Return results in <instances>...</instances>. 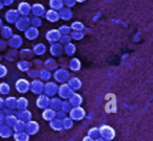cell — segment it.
Returning a JSON list of instances; mask_svg holds the SVG:
<instances>
[{
  "label": "cell",
  "mask_w": 153,
  "mask_h": 141,
  "mask_svg": "<svg viewBox=\"0 0 153 141\" xmlns=\"http://www.w3.org/2000/svg\"><path fill=\"white\" fill-rule=\"evenodd\" d=\"M100 137L105 139L106 141H111L115 138V131L110 125H103L99 128Z\"/></svg>",
  "instance_id": "cell-1"
},
{
  "label": "cell",
  "mask_w": 153,
  "mask_h": 141,
  "mask_svg": "<svg viewBox=\"0 0 153 141\" xmlns=\"http://www.w3.org/2000/svg\"><path fill=\"white\" fill-rule=\"evenodd\" d=\"M24 130L30 136V135H36L40 130V125L36 121H28L27 123H25V128Z\"/></svg>",
  "instance_id": "cell-2"
},
{
  "label": "cell",
  "mask_w": 153,
  "mask_h": 141,
  "mask_svg": "<svg viewBox=\"0 0 153 141\" xmlns=\"http://www.w3.org/2000/svg\"><path fill=\"white\" fill-rule=\"evenodd\" d=\"M13 136V130L9 125H0V137L1 138H11Z\"/></svg>",
  "instance_id": "cell-3"
},
{
  "label": "cell",
  "mask_w": 153,
  "mask_h": 141,
  "mask_svg": "<svg viewBox=\"0 0 153 141\" xmlns=\"http://www.w3.org/2000/svg\"><path fill=\"white\" fill-rule=\"evenodd\" d=\"M13 138L15 141H30V135L25 131H20L13 134Z\"/></svg>",
  "instance_id": "cell-4"
},
{
  "label": "cell",
  "mask_w": 153,
  "mask_h": 141,
  "mask_svg": "<svg viewBox=\"0 0 153 141\" xmlns=\"http://www.w3.org/2000/svg\"><path fill=\"white\" fill-rule=\"evenodd\" d=\"M70 116L74 120H81L85 116V113H84V110L81 109V108H76L70 112Z\"/></svg>",
  "instance_id": "cell-5"
},
{
  "label": "cell",
  "mask_w": 153,
  "mask_h": 141,
  "mask_svg": "<svg viewBox=\"0 0 153 141\" xmlns=\"http://www.w3.org/2000/svg\"><path fill=\"white\" fill-rule=\"evenodd\" d=\"M16 87H17V90L20 91V92H25L28 89V83L24 80H18Z\"/></svg>",
  "instance_id": "cell-6"
},
{
  "label": "cell",
  "mask_w": 153,
  "mask_h": 141,
  "mask_svg": "<svg viewBox=\"0 0 153 141\" xmlns=\"http://www.w3.org/2000/svg\"><path fill=\"white\" fill-rule=\"evenodd\" d=\"M51 128L55 131H61V130H63V123H62L61 120L53 119L51 121Z\"/></svg>",
  "instance_id": "cell-7"
},
{
  "label": "cell",
  "mask_w": 153,
  "mask_h": 141,
  "mask_svg": "<svg viewBox=\"0 0 153 141\" xmlns=\"http://www.w3.org/2000/svg\"><path fill=\"white\" fill-rule=\"evenodd\" d=\"M25 128V121H22V120H17L15 122V124L13 125V130L15 132H20V131H24Z\"/></svg>",
  "instance_id": "cell-8"
},
{
  "label": "cell",
  "mask_w": 153,
  "mask_h": 141,
  "mask_svg": "<svg viewBox=\"0 0 153 141\" xmlns=\"http://www.w3.org/2000/svg\"><path fill=\"white\" fill-rule=\"evenodd\" d=\"M55 116H56V114L53 110H46V111L43 113V118H44L45 120H48V121L53 120V118H55Z\"/></svg>",
  "instance_id": "cell-9"
},
{
  "label": "cell",
  "mask_w": 153,
  "mask_h": 141,
  "mask_svg": "<svg viewBox=\"0 0 153 141\" xmlns=\"http://www.w3.org/2000/svg\"><path fill=\"white\" fill-rule=\"evenodd\" d=\"M88 136H90L91 138L96 139L98 137H100V133H99V128H91L90 130H88Z\"/></svg>",
  "instance_id": "cell-10"
},
{
  "label": "cell",
  "mask_w": 153,
  "mask_h": 141,
  "mask_svg": "<svg viewBox=\"0 0 153 141\" xmlns=\"http://www.w3.org/2000/svg\"><path fill=\"white\" fill-rule=\"evenodd\" d=\"M62 123H63V128H66V130H69V128H71L72 125H74L72 119H70V118H65V119L62 121Z\"/></svg>",
  "instance_id": "cell-11"
},
{
  "label": "cell",
  "mask_w": 153,
  "mask_h": 141,
  "mask_svg": "<svg viewBox=\"0 0 153 141\" xmlns=\"http://www.w3.org/2000/svg\"><path fill=\"white\" fill-rule=\"evenodd\" d=\"M37 103H38V107L45 108L47 106V103H48V100H47L46 97L40 96V97H39V99H38V101H37Z\"/></svg>",
  "instance_id": "cell-12"
},
{
  "label": "cell",
  "mask_w": 153,
  "mask_h": 141,
  "mask_svg": "<svg viewBox=\"0 0 153 141\" xmlns=\"http://www.w3.org/2000/svg\"><path fill=\"white\" fill-rule=\"evenodd\" d=\"M30 117H32V114L30 112H22V114H20V119L22 121H27L30 119Z\"/></svg>",
  "instance_id": "cell-13"
},
{
  "label": "cell",
  "mask_w": 153,
  "mask_h": 141,
  "mask_svg": "<svg viewBox=\"0 0 153 141\" xmlns=\"http://www.w3.org/2000/svg\"><path fill=\"white\" fill-rule=\"evenodd\" d=\"M16 121H17V120H16V118L14 117V116H9V117L7 118V124L9 126H11V128H13V125L15 124Z\"/></svg>",
  "instance_id": "cell-14"
},
{
  "label": "cell",
  "mask_w": 153,
  "mask_h": 141,
  "mask_svg": "<svg viewBox=\"0 0 153 141\" xmlns=\"http://www.w3.org/2000/svg\"><path fill=\"white\" fill-rule=\"evenodd\" d=\"M26 106H27V101H26L24 98H20L19 100H18V108H20V109H24Z\"/></svg>",
  "instance_id": "cell-15"
},
{
  "label": "cell",
  "mask_w": 153,
  "mask_h": 141,
  "mask_svg": "<svg viewBox=\"0 0 153 141\" xmlns=\"http://www.w3.org/2000/svg\"><path fill=\"white\" fill-rule=\"evenodd\" d=\"M9 87H7V84H2L1 86H0V91L1 92H3V93H7V91H9Z\"/></svg>",
  "instance_id": "cell-16"
},
{
  "label": "cell",
  "mask_w": 153,
  "mask_h": 141,
  "mask_svg": "<svg viewBox=\"0 0 153 141\" xmlns=\"http://www.w3.org/2000/svg\"><path fill=\"white\" fill-rule=\"evenodd\" d=\"M39 84H40L39 82L34 83V85H33V91H35V92H38V91H39Z\"/></svg>",
  "instance_id": "cell-17"
},
{
  "label": "cell",
  "mask_w": 153,
  "mask_h": 141,
  "mask_svg": "<svg viewBox=\"0 0 153 141\" xmlns=\"http://www.w3.org/2000/svg\"><path fill=\"white\" fill-rule=\"evenodd\" d=\"M7 105H9V107L14 108V107H15V99H14V98L9 99V100H7Z\"/></svg>",
  "instance_id": "cell-18"
},
{
  "label": "cell",
  "mask_w": 153,
  "mask_h": 141,
  "mask_svg": "<svg viewBox=\"0 0 153 141\" xmlns=\"http://www.w3.org/2000/svg\"><path fill=\"white\" fill-rule=\"evenodd\" d=\"M5 73H7V69L4 67H2V66H0V76L5 75Z\"/></svg>",
  "instance_id": "cell-19"
},
{
  "label": "cell",
  "mask_w": 153,
  "mask_h": 141,
  "mask_svg": "<svg viewBox=\"0 0 153 141\" xmlns=\"http://www.w3.org/2000/svg\"><path fill=\"white\" fill-rule=\"evenodd\" d=\"M82 141H94V139L91 138V137L88 136V135H87V136H85L83 139H82Z\"/></svg>",
  "instance_id": "cell-20"
},
{
  "label": "cell",
  "mask_w": 153,
  "mask_h": 141,
  "mask_svg": "<svg viewBox=\"0 0 153 141\" xmlns=\"http://www.w3.org/2000/svg\"><path fill=\"white\" fill-rule=\"evenodd\" d=\"M94 141H106L105 139H103L102 137H98V138L94 139Z\"/></svg>",
  "instance_id": "cell-21"
},
{
  "label": "cell",
  "mask_w": 153,
  "mask_h": 141,
  "mask_svg": "<svg viewBox=\"0 0 153 141\" xmlns=\"http://www.w3.org/2000/svg\"><path fill=\"white\" fill-rule=\"evenodd\" d=\"M2 122H3V117L2 118L0 117V125H2Z\"/></svg>",
  "instance_id": "cell-22"
},
{
  "label": "cell",
  "mask_w": 153,
  "mask_h": 141,
  "mask_svg": "<svg viewBox=\"0 0 153 141\" xmlns=\"http://www.w3.org/2000/svg\"><path fill=\"white\" fill-rule=\"evenodd\" d=\"M43 76H48V74H47V72H43Z\"/></svg>",
  "instance_id": "cell-23"
},
{
  "label": "cell",
  "mask_w": 153,
  "mask_h": 141,
  "mask_svg": "<svg viewBox=\"0 0 153 141\" xmlns=\"http://www.w3.org/2000/svg\"><path fill=\"white\" fill-rule=\"evenodd\" d=\"M1 103H2V101H1V99H0V105H1Z\"/></svg>",
  "instance_id": "cell-24"
}]
</instances>
